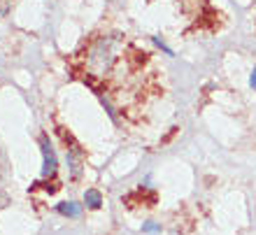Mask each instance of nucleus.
I'll use <instances>...</instances> for the list:
<instances>
[{
	"instance_id": "obj_6",
	"label": "nucleus",
	"mask_w": 256,
	"mask_h": 235,
	"mask_svg": "<svg viewBox=\"0 0 256 235\" xmlns=\"http://www.w3.org/2000/svg\"><path fill=\"white\" fill-rule=\"evenodd\" d=\"M250 82H252V86L256 88V70H254V74H252V80H250Z\"/></svg>"
},
{
	"instance_id": "obj_1",
	"label": "nucleus",
	"mask_w": 256,
	"mask_h": 235,
	"mask_svg": "<svg viewBox=\"0 0 256 235\" xmlns=\"http://www.w3.org/2000/svg\"><path fill=\"white\" fill-rule=\"evenodd\" d=\"M40 144H42V156H44V166H42V177H54L56 172V154L52 144H49L47 135H42L40 138Z\"/></svg>"
},
{
	"instance_id": "obj_2",
	"label": "nucleus",
	"mask_w": 256,
	"mask_h": 235,
	"mask_svg": "<svg viewBox=\"0 0 256 235\" xmlns=\"http://www.w3.org/2000/svg\"><path fill=\"white\" fill-rule=\"evenodd\" d=\"M56 210H58L61 214H66V216H80L82 205H77V202H61Z\"/></svg>"
},
{
	"instance_id": "obj_5",
	"label": "nucleus",
	"mask_w": 256,
	"mask_h": 235,
	"mask_svg": "<svg viewBox=\"0 0 256 235\" xmlns=\"http://www.w3.org/2000/svg\"><path fill=\"white\" fill-rule=\"evenodd\" d=\"M5 205H7V196L0 194V208H5Z\"/></svg>"
},
{
	"instance_id": "obj_3",
	"label": "nucleus",
	"mask_w": 256,
	"mask_h": 235,
	"mask_svg": "<svg viewBox=\"0 0 256 235\" xmlns=\"http://www.w3.org/2000/svg\"><path fill=\"white\" fill-rule=\"evenodd\" d=\"M84 200H86L88 208H100L102 205V196L96 191V188H88L86 196H84Z\"/></svg>"
},
{
	"instance_id": "obj_4",
	"label": "nucleus",
	"mask_w": 256,
	"mask_h": 235,
	"mask_svg": "<svg viewBox=\"0 0 256 235\" xmlns=\"http://www.w3.org/2000/svg\"><path fill=\"white\" fill-rule=\"evenodd\" d=\"M142 230H144V233H158L161 226H156V224H147V226H142Z\"/></svg>"
}]
</instances>
